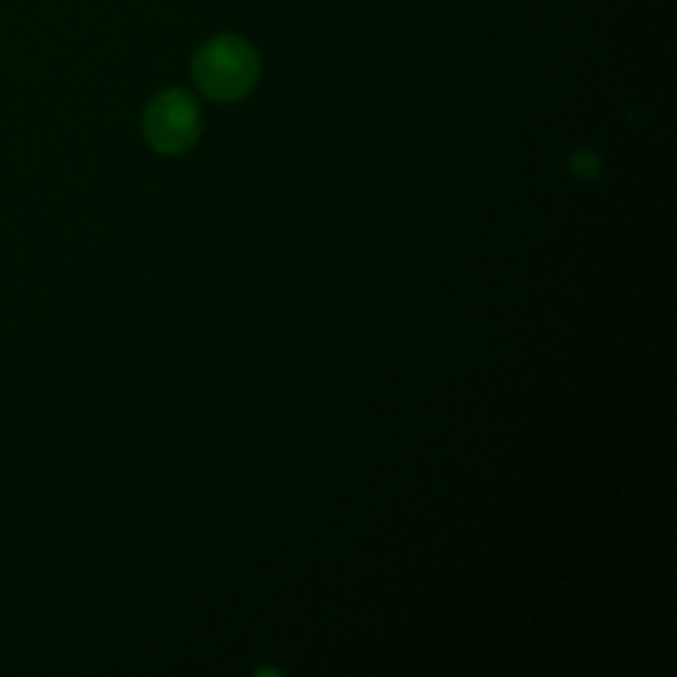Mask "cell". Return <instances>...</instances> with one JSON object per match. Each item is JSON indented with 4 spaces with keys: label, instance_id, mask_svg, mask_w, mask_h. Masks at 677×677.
I'll return each instance as SVG.
<instances>
[{
    "label": "cell",
    "instance_id": "6da1fadb",
    "mask_svg": "<svg viewBox=\"0 0 677 677\" xmlns=\"http://www.w3.org/2000/svg\"><path fill=\"white\" fill-rule=\"evenodd\" d=\"M260 59L247 40L220 34L193 56V80L212 101H239L255 88Z\"/></svg>",
    "mask_w": 677,
    "mask_h": 677
},
{
    "label": "cell",
    "instance_id": "7a4b0ae2",
    "mask_svg": "<svg viewBox=\"0 0 677 677\" xmlns=\"http://www.w3.org/2000/svg\"><path fill=\"white\" fill-rule=\"evenodd\" d=\"M201 111L183 90H167L149 103L143 136L159 153H183L199 141Z\"/></svg>",
    "mask_w": 677,
    "mask_h": 677
},
{
    "label": "cell",
    "instance_id": "3957f363",
    "mask_svg": "<svg viewBox=\"0 0 677 677\" xmlns=\"http://www.w3.org/2000/svg\"><path fill=\"white\" fill-rule=\"evenodd\" d=\"M571 170H575L579 178H598L601 176V159L593 151H577L575 157H571Z\"/></svg>",
    "mask_w": 677,
    "mask_h": 677
}]
</instances>
